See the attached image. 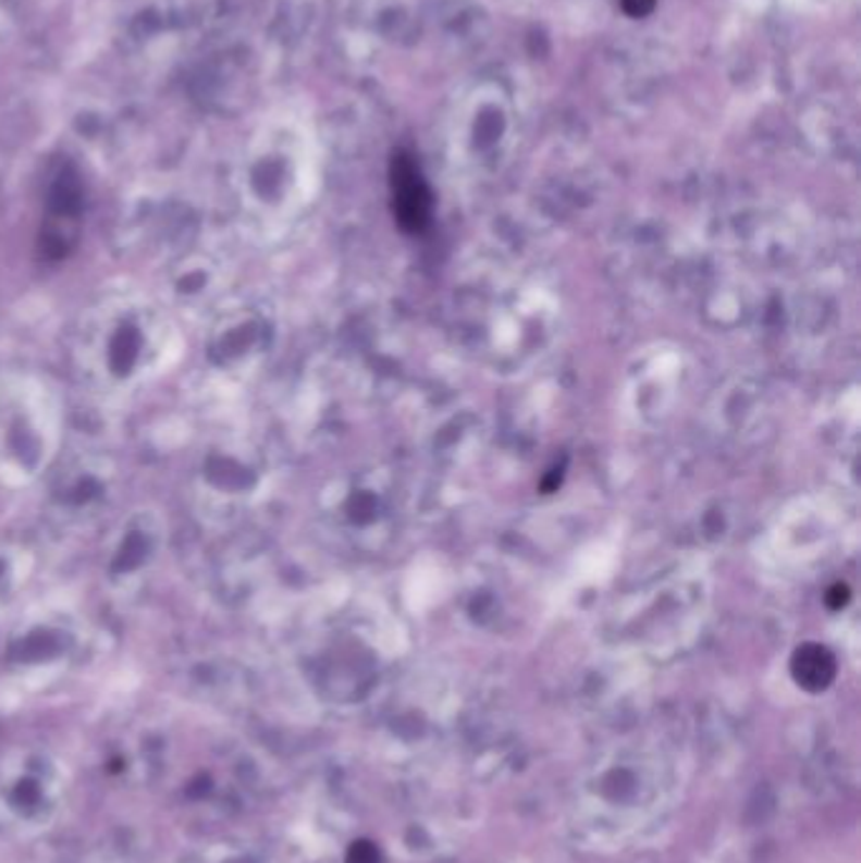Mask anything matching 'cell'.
Wrapping results in <instances>:
<instances>
[{
	"mask_svg": "<svg viewBox=\"0 0 861 863\" xmlns=\"http://www.w3.org/2000/svg\"><path fill=\"white\" fill-rule=\"evenodd\" d=\"M390 185L397 223L407 233H422L430 223L432 195L420 168L407 152H397L392 157Z\"/></svg>",
	"mask_w": 861,
	"mask_h": 863,
	"instance_id": "1",
	"label": "cell"
},
{
	"mask_svg": "<svg viewBox=\"0 0 861 863\" xmlns=\"http://www.w3.org/2000/svg\"><path fill=\"white\" fill-rule=\"evenodd\" d=\"M791 675L809 692H824L836 677V659L819 644H805L791 659Z\"/></svg>",
	"mask_w": 861,
	"mask_h": 863,
	"instance_id": "2",
	"label": "cell"
},
{
	"mask_svg": "<svg viewBox=\"0 0 861 863\" xmlns=\"http://www.w3.org/2000/svg\"><path fill=\"white\" fill-rule=\"evenodd\" d=\"M346 863H382V856L371 841H354L346 851Z\"/></svg>",
	"mask_w": 861,
	"mask_h": 863,
	"instance_id": "3",
	"label": "cell"
},
{
	"mask_svg": "<svg viewBox=\"0 0 861 863\" xmlns=\"http://www.w3.org/2000/svg\"><path fill=\"white\" fill-rule=\"evenodd\" d=\"M654 5H657V0H622L624 13L631 15V19H644V15L654 11Z\"/></svg>",
	"mask_w": 861,
	"mask_h": 863,
	"instance_id": "4",
	"label": "cell"
}]
</instances>
